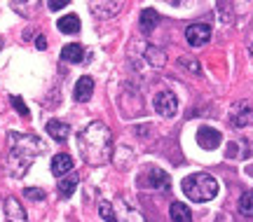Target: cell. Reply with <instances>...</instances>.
<instances>
[{
	"label": "cell",
	"mask_w": 253,
	"mask_h": 222,
	"mask_svg": "<svg viewBox=\"0 0 253 222\" xmlns=\"http://www.w3.org/2000/svg\"><path fill=\"white\" fill-rule=\"evenodd\" d=\"M80 141H82L80 148L84 150L82 154L89 161L106 159V154H108V150H110V133L106 131V126L101 124V122H94L89 129H84Z\"/></svg>",
	"instance_id": "1"
},
{
	"label": "cell",
	"mask_w": 253,
	"mask_h": 222,
	"mask_svg": "<svg viewBox=\"0 0 253 222\" xmlns=\"http://www.w3.org/2000/svg\"><path fill=\"white\" fill-rule=\"evenodd\" d=\"M183 194L195 204H207L218 194V180L209 173H190L183 178Z\"/></svg>",
	"instance_id": "2"
},
{
	"label": "cell",
	"mask_w": 253,
	"mask_h": 222,
	"mask_svg": "<svg viewBox=\"0 0 253 222\" xmlns=\"http://www.w3.org/2000/svg\"><path fill=\"white\" fill-rule=\"evenodd\" d=\"M155 110L162 117H173L178 112V98L173 91H160L155 96Z\"/></svg>",
	"instance_id": "3"
},
{
	"label": "cell",
	"mask_w": 253,
	"mask_h": 222,
	"mask_svg": "<svg viewBox=\"0 0 253 222\" xmlns=\"http://www.w3.org/2000/svg\"><path fill=\"white\" fill-rule=\"evenodd\" d=\"M185 37H188V42L192 47H202V44H207L211 40V28L207 24H192L185 31Z\"/></svg>",
	"instance_id": "4"
},
{
	"label": "cell",
	"mask_w": 253,
	"mask_h": 222,
	"mask_svg": "<svg viewBox=\"0 0 253 222\" xmlns=\"http://www.w3.org/2000/svg\"><path fill=\"white\" fill-rule=\"evenodd\" d=\"M220 131H216L213 126H202L197 131V143L204 148V150H216L218 145H220Z\"/></svg>",
	"instance_id": "5"
},
{
	"label": "cell",
	"mask_w": 253,
	"mask_h": 222,
	"mask_svg": "<svg viewBox=\"0 0 253 222\" xmlns=\"http://www.w3.org/2000/svg\"><path fill=\"white\" fill-rule=\"evenodd\" d=\"M91 91H94V80H91L89 75H84V77H80V80L75 82L73 98H75L78 103H84V101H89L91 98Z\"/></svg>",
	"instance_id": "6"
},
{
	"label": "cell",
	"mask_w": 253,
	"mask_h": 222,
	"mask_svg": "<svg viewBox=\"0 0 253 222\" xmlns=\"http://www.w3.org/2000/svg\"><path fill=\"white\" fill-rule=\"evenodd\" d=\"M253 122V108L249 103H237L232 110V124L235 126H249Z\"/></svg>",
	"instance_id": "7"
},
{
	"label": "cell",
	"mask_w": 253,
	"mask_h": 222,
	"mask_svg": "<svg viewBox=\"0 0 253 222\" xmlns=\"http://www.w3.org/2000/svg\"><path fill=\"white\" fill-rule=\"evenodd\" d=\"M73 157L71 154H66V152H59L54 159H52V173L54 176H66V173H71L73 171Z\"/></svg>",
	"instance_id": "8"
},
{
	"label": "cell",
	"mask_w": 253,
	"mask_h": 222,
	"mask_svg": "<svg viewBox=\"0 0 253 222\" xmlns=\"http://www.w3.org/2000/svg\"><path fill=\"white\" fill-rule=\"evenodd\" d=\"M47 133H49L56 143H66L68 141L71 129H68V124H63V122H59V119H49V122H47Z\"/></svg>",
	"instance_id": "9"
},
{
	"label": "cell",
	"mask_w": 253,
	"mask_h": 222,
	"mask_svg": "<svg viewBox=\"0 0 253 222\" xmlns=\"http://www.w3.org/2000/svg\"><path fill=\"white\" fill-rule=\"evenodd\" d=\"M145 185L148 187H157V189H169V176L164 173V171L160 169H153V171H148V176H145Z\"/></svg>",
	"instance_id": "10"
},
{
	"label": "cell",
	"mask_w": 253,
	"mask_h": 222,
	"mask_svg": "<svg viewBox=\"0 0 253 222\" xmlns=\"http://www.w3.org/2000/svg\"><path fill=\"white\" fill-rule=\"evenodd\" d=\"M56 28L61 33H80V19H78V14H66L56 21Z\"/></svg>",
	"instance_id": "11"
},
{
	"label": "cell",
	"mask_w": 253,
	"mask_h": 222,
	"mask_svg": "<svg viewBox=\"0 0 253 222\" xmlns=\"http://www.w3.org/2000/svg\"><path fill=\"white\" fill-rule=\"evenodd\" d=\"M160 19L162 17H160V12H157V9H153V7L143 9V12H141V28H143L145 33H150V31L160 24Z\"/></svg>",
	"instance_id": "12"
},
{
	"label": "cell",
	"mask_w": 253,
	"mask_h": 222,
	"mask_svg": "<svg viewBox=\"0 0 253 222\" xmlns=\"http://www.w3.org/2000/svg\"><path fill=\"white\" fill-rule=\"evenodd\" d=\"M169 215H171L173 222H192V213H190V208L183 201H176V204H171V208H169Z\"/></svg>",
	"instance_id": "13"
},
{
	"label": "cell",
	"mask_w": 253,
	"mask_h": 222,
	"mask_svg": "<svg viewBox=\"0 0 253 222\" xmlns=\"http://www.w3.org/2000/svg\"><path fill=\"white\" fill-rule=\"evenodd\" d=\"M61 59L71 63H80L84 59V49H82L80 44H66L61 49Z\"/></svg>",
	"instance_id": "14"
},
{
	"label": "cell",
	"mask_w": 253,
	"mask_h": 222,
	"mask_svg": "<svg viewBox=\"0 0 253 222\" xmlns=\"http://www.w3.org/2000/svg\"><path fill=\"white\" fill-rule=\"evenodd\" d=\"M5 213H7V218L12 222H26V220H24L26 215H24L21 206H19L14 199H7V201H5Z\"/></svg>",
	"instance_id": "15"
},
{
	"label": "cell",
	"mask_w": 253,
	"mask_h": 222,
	"mask_svg": "<svg viewBox=\"0 0 253 222\" xmlns=\"http://www.w3.org/2000/svg\"><path fill=\"white\" fill-rule=\"evenodd\" d=\"M239 213L246 215V218L253 215V189H249V192L242 194V199H239Z\"/></svg>",
	"instance_id": "16"
},
{
	"label": "cell",
	"mask_w": 253,
	"mask_h": 222,
	"mask_svg": "<svg viewBox=\"0 0 253 222\" xmlns=\"http://www.w3.org/2000/svg\"><path fill=\"white\" fill-rule=\"evenodd\" d=\"M75 187H78V176H68V178H63V180H59V192H61V196H71L73 192H75Z\"/></svg>",
	"instance_id": "17"
},
{
	"label": "cell",
	"mask_w": 253,
	"mask_h": 222,
	"mask_svg": "<svg viewBox=\"0 0 253 222\" xmlns=\"http://www.w3.org/2000/svg\"><path fill=\"white\" fill-rule=\"evenodd\" d=\"M24 196H26V199H33V201H40V199H45V192L38 189V187H26V189H24Z\"/></svg>",
	"instance_id": "18"
},
{
	"label": "cell",
	"mask_w": 253,
	"mask_h": 222,
	"mask_svg": "<svg viewBox=\"0 0 253 222\" xmlns=\"http://www.w3.org/2000/svg\"><path fill=\"white\" fill-rule=\"evenodd\" d=\"M9 101H12V106L17 108V112H19V115H21V117H28V108L24 106V101H21V98H19V96H12Z\"/></svg>",
	"instance_id": "19"
},
{
	"label": "cell",
	"mask_w": 253,
	"mask_h": 222,
	"mask_svg": "<svg viewBox=\"0 0 253 222\" xmlns=\"http://www.w3.org/2000/svg\"><path fill=\"white\" fill-rule=\"evenodd\" d=\"M101 215H103V220L106 222H118L115 220V215H113V211H110V206H106V204L101 206Z\"/></svg>",
	"instance_id": "20"
},
{
	"label": "cell",
	"mask_w": 253,
	"mask_h": 222,
	"mask_svg": "<svg viewBox=\"0 0 253 222\" xmlns=\"http://www.w3.org/2000/svg\"><path fill=\"white\" fill-rule=\"evenodd\" d=\"M66 5H68L66 0H59V2H49V9H63Z\"/></svg>",
	"instance_id": "21"
},
{
	"label": "cell",
	"mask_w": 253,
	"mask_h": 222,
	"mask_svg": "<svg viewBox=\"0 0 253 222\" xmlns=\"http://www.w3.org/2000/svg\"><path fill=\"white\" fill-rule=\"evenodd\" d=\"M36 44H38V49H45V47H47L45 37H38V40H36Z\"/></svg>",
	"instance_id": "22"
}]
</instances>
